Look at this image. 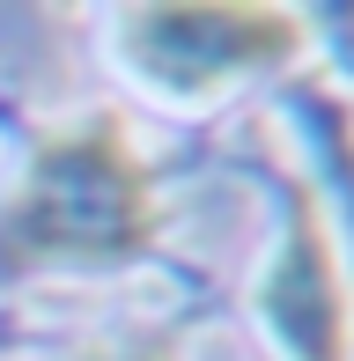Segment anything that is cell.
Returning <instances> with one entry per match:
<instances>
[{
	"label": "cell",
	"mask_w": 354,
	"mask_h": 361,
	"mask_svg": "<svg viewBox=\"0 0 354 361\" xmlns=\"http://www.w3.org/2000/svg\"><path fill=\"white\" fill-rule=\"evenodd\" d=\"M155 236V185L118 118L59 126L0 207V273L126 266Z\"/></svg>",
	"instance_id": "obj_1"
},
{
	"label": "cell",
	"mask_w": 354,
	"mask_h": 361,
	"mask_svg": "<svg viewBox=\"0 0 354 361\" xmlns=\"http://www.w3.org/2000/svg\"><path fill=\"white\" fill-rule=\"evenodd\" d=\"M295 44H303V23L281 15V8H214L207 0V8H133V15H118L126 67L148 89L185 96V104L221 96L236 81L295 59Z\"/></svg>",
	"instance_id": "obj_2"
},
{
	"label": "cell",
	"mask_w": 354,
	"mask_h": 361,
	"mask_svg": "<svg viewBox=\"0 0 354 361\" xmlns=\"http://www.w3.org/2000/svg\"><path fill=\"white\" fill-rule=\"evenodd\" d=\"M259 310L288 339L295 361H354V288H347L340 258H332V236L310 207L288 228L281 258H273V273L259 288Z\"/></svg>",
	"instance_id": "obj_3"
}]
</instances>
